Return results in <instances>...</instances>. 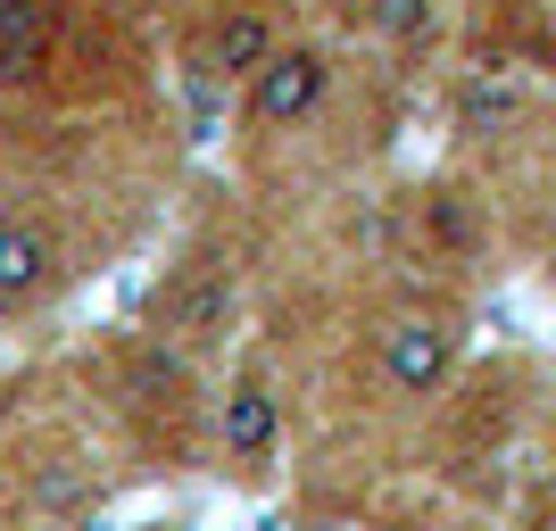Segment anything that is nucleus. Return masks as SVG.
<instances>
[{
    "instance_id": "obj_1",
    "label": "nucleus",
    "mask_w": 556,
    "mask_h": 531,
    "mask_svg": "<svg viewBox=\"0 0 556 531\" xmlns=\"http://www.w3.org/2000/svg\"><path fill=\"white\" fill-rule=\"evenodd\" d=\"M374 366H382V391L424 407V399H441L465 366V316L448 300H407L382 316L374 332Z\"/></svg>"
},
{
    "instance_id": "obj_9",
    "label": "nucleus",
    "mask_w": 556,
    "mask_h": 531,
    "mask_svg": "<svg viewBox=\"0 0 556 531\" xmlns=\"http://www.w3.org/2000/svg\"><path fill=\"white\" fill-rule=\"evenodd\" d=\"M366 34L407 50V59H424L441 42V0H366Z\"/></svg>"
},
{
    "instance_id": "obj_7",
    "label": "nucleus",
    "mask_w": 556,
    "mask_h": 531,
    "mask_svg": "<svg viewBox=\"0 0 556 531\" xmlns=\"http://www.w3.org/2000/svg\"><path fill=\"white\" fill-rule=\"evenodd\" d=\"M150 316H159L166 349H208L216 332L232 324V282L216 275V266H191V275H175V291H166Z\"/></svg>"
},
{
    "instance_id": "obj_8",
    "label": "nucleus",
    "mask_w": 556,
    "mask_h": 531,
    "mask_svg": "<svg viewBox=\"0 0 556 531\" xmlns=\"http://www.w3.org/2000/svg\"><path fill=\"white\" fill-rule=\"evenodd\" d=\"M59 59V0H0V84H34Z\"/></svg>"
},
{
    "instance_id": "obj_13",
    "label": "nucleus",
    "mask_w": 556,
    "mask_h": 531,
    "mask_svg": "<svg viewBox=\"0 0 556 531\" xmlns=\"http://www.w3.org/2000/svg\"><path fill=\"white\" fill-rule=\"evenodd\" d=\"M548 9H556V0H548Z\"/></svg>"
},
{
    "instance_id": "obj_10",
    "label": "nucleus",
    "mask_w": 556,
    "mask_h": 531,
    "mask_svg": "<svg viewBox=\"0 0 556 531\" xmlns=\"http://www.w3.org/2000/svg\"><path fill=\"white\" fill-rule=\"evenodd\" d=\"M9 216H25V175L0 159V225H9Z\"/></svg>"
},
{
    "instance_id": "obj_2",
    "label": "nucleus",
    "mask_w": 556,
    "mask_h": 531,
    "mask_svg": "<svg viewBox=\"0 0 556 531\" xmlns=\"http://www.w3.org/2000/svg\"><path fill=\"white\" fill-rule=\"evenodd\" d=\"M325 92H332V50L291 34V42L241 84V125H250V134H291V125H307V116L325 109Z\"/></svg>"
},
{
    "instance_id": "obj_6",
    "label": "nucleus",
    "mask_w": 556,
    "mask_h": 531,
    "mask_svg": "<svg viewBox=\"0 0 556 531\" xmlns=\"http://www.w3.org/2000/svg\"><path fill=\"white\" fill-rule=\"evenodd\" d=\"M448 116H457L465 141H507V134H523V116H532V84L515 67H465L457 92H448Z\"/></svg>"
},
{
    "instance_id": "obj_11",
    "label": "nucleus",
    "mask_w": 556,
    "mask_h": 531,
    "mask_svg": "<svg viewBox=\"0 0 556 531\" xmlns=\"http://www.w3.org/2000/svg\"><path fill=\"white\" fill-rule=\"evenodd\" d=\"M523 531H556V498H548V507H532V523H523Z\"/></svg>"
},
{
    "instance_id": "obj_4",
    "label": "nucleus",
    "mask_w": 556,
    "mask_h": 531,
    "mask_svg": "<svg viewBox=\"0 0 556 531\" xmlns=\"http://www.w3.org/2000/svg\"><path fill=\"white\" fill-rule=\"evenodd\" d=\"M282 42H291V34H282V17L266 0H225L208 17V34H200V75H208V84H250Z\"/></svg>"
},
{
    "instance_id": "obj_12",
    "label": "nucleus",
    "mask_w": 556,
    "mask_h": 531,
    "mask_svg": "<svg viewBox=\"0 0 556 531\" xmlns=\"http://www.w3.org/2000/svg\"><path fill=\"white\" fill-rule=\"evenodd\" d=\"M548 282H556V257H548Z\"/></svg>"
},
{
    "instance_id": "obj_3",
    "label": "nucleus",
    "mask_w": 556,
    "mask_h": 531,
    "mask_svg": "<svg viewBox=\"0 0 556 531\" xmlns=\"http://www.w3.org/2000/svg\"><path fill=\"white\" fill-rule=\"evenodd\" d=\"M67 291V241L42 208H25L0 225V316H25V307H50Z\"/></svg>"
},
{
    "instance_id": "obj_5",
    "label": "nucleus",
    "mask_w": 556,
    "mask_h": 531,
    "mask_svg": "<svg viewBox=\"0 0 556 531\" xmlns=\"http://www.w3.org/2000/svg\"><path fill=\"white\" fill-rule=\"evenodd\" d=\"M208 423H216V448H225L232 465H266V457H275V440H282V399H275V382H266L257 366H241L225 391H216Z\"/></svg>"
}]
</instances>
